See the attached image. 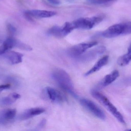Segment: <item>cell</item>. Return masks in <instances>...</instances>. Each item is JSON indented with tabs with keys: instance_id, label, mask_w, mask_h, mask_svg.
Listing matches in <instances>:
<instances>
[{
	"instance_id": "1",
	"label": "cell",
	"mask_w": 131,
	"mask_h": 131,
	"mask_svg": "<svg viewBox=\"0 0 131 131\" xmlns=\"http://www.w3.org/2000/svg\"><path fill=\"white\" fill-rule=\"evenodd\" d=\"M52 77L62 89L74 97H78L71 78L65 71L61 69H55L52 72Z\"/></svg>"
},
{
	"instance_id": "2",
	"label": "cell",
	"mask_w": 131,
	"mask_h": 131,
	"mask_svg": "<svg viewBox=\"0 0 131 131\" xmlns=\"http://www.w3.org/2000/svg\"><path fill=\"white\" fill-rule=\"evenodd\" d=\"M91 94L93 97L97 100L109 112H111L119 122L124 124H125V121L122 115L107 97L96 91H92Z\"/></svg>"
},
{
	"instance_id": "3",
	"label": "cell",
	"mask_w": 131,
	"mask_h": 131,
	"mask_svg": "<svg viewBox=\"0 0 131 131\" xmlns=\"http://www.w3.org/2000/svg\"><path fill=\"white\" fill-rule=\"evenodd\" d=\"M103 20L101 16L81 18L72 22L74 29L89 30L99 24Z\"/></svg>"
},
{
	"instance_id": "4",
	"label": "cell",
	"mask_w": 131,
	"mask_h": 131,
	"mask_svg": "<svg viewBox=\"0 0 131 131\" xmlns=\"http://www.w3.org/2000/svg\"><path fill=\"white\" fill-rule=\"evenodd\" d=\"M98 42L96 41L84 42L72 46L68 50L69 55L73 57H78L86 52L87 50L97 45Z\"/></svg>"
},
{
	"instance_id": "5",
	"label": "cell",
	"mask_w": 131,
	"mask_h": 131,
	"mask_svg": "<svg viewBox=\"0 0 131 131\" xmlns=\"http://www.w3.org/2000/svg\"><path fill=\"white\" fill-rule=\"evenodd\" d=\"M80 103L85 108L98 118L101 120H105L106 115L104 112L91 100L83 98L80 100Z\"/></svg>"
},
{
	"instance_id": "6",
	"label": "cell",
	"mask_w": 131,
	"mask_h": 131,
	"mask_svg": "<svg viewBox=\"0 0 131 131\" xmlns=\"http://www.w3.org/2000/svg\"><path fill=\"white\" fill-rule=\"evenodd\" d=\"M124 25V23L112 25L103 32L102 35L103 37L107 38H112L116 37L120 35H122Z\"/></svg>"
},
{
	"instance_id": "7",
	"label": "cell",
	"mask_w": 131,
	"mask_h": 131,
	"mask_svg": "<svg viewBox=\"0 0 131 131\" xmlns=\"http://www.w3.org/2000/svg\"><path fill=\"white\" fill-rule=\"evenodd\" d=\"M105 51L106 48L105 46H99L86 53H84L78 57V60L81 61H89L94 59L99 55L102 54Z\"/></svg>"
},
{
	"instance_id": "8",
	"label": "cell",
	"mask_w": 131,
	"mask_h": 131,
	"mask_svg": "<svg viewBox=\"0 0 131 131\" xmlns=\"http://www.w3.org/2000/svg\"><path fill=\"white\" fill-rule=\"evenodd\" d=\"M25 14L28 19H30L32 17L37 18H45L54 16L57 14V12L53 11L31 10L26 11Z\"/></svg>"
},
{
	"instance_id": "9",
	"label": "cell",
	"mask_w": 131,
	"mask_h": 131,
	"mask_svg": "<svg viewBox=\"0 0 131 131\" xmlns=\"http://www.w3.org/2000/svg\"><path fill=\"white\" fill-rule=\"evenodd\" d=\"M46 93L49 99L55 103H61L65 100L64 95L58 90L53 88L47 87L46 88Z\"/></svg>"
},
{
	"instance_id": "10",
	"label": "cell",
	"mask_w": 131,
	"mask_h": 131,
	"mask_svg": "<svg viewBox=\"0 0 131 131\" xmlns=\"http://www.w3.org/2000/svg\"><path fill=\"white\" fill-rule=\"evenodd\" d=\"M45 112L43 108L35 107L28 109L24 112L21 116L22 120H27L35 116L41 114Z\"/></svg>"
},
{
	"instance_id": "11",
	"label": "cell",
	"mask_w": 131,
	"mask_h": 131,
	"mask_svg": "<svg viewBox=\"0 0 131 131\" xmlns=\"http://www.w3.org/2000/svg\"><path fill=\"white\" fill-rule=\"evenodd\" d=\"M109 57L108 55H105L99 59L93 67L86 72L84 74L85 76H88L98 71L99 70L102 68L106 65L108 63Z\"/></svg>"
},
{
	"instance_id": "12",
	"label": "cell",
	"mask_w": 131,
	"mask_h": 131,
	"mask_svg": "<svg viewBox=\"0 0 131 131\" xmlns=\"http://www.w3.org/2000/svg\"><path fill=\"white\" fill-rule=\"evenodd\" d=\"M5 54V57L12 64H19L22 62L23 55L19 52L8 51Z\"/></svg>"
},
{
	"instance_id": "13",
	"label": "cell",
	"mask_w": 131,
	"mask_h": 131,
	"mask_svg": "<svg viewBox=\"0 0 131 131\" xmlns=\"http://www.w3.org/2000/svg\"><path fill=\"white\" fill-rule=\"evenodd\" d=\"M119 76V72L117 70H114L104 77L101 82L102 86L106 87L111 84L115 81Z\"/></svg>"
},
{
	"instance_id": "14",
	"label": "cell",
	"mask_w": 131,
	"mask_h": 131,
	"mask_svg": "<svg viewBox=\"0 0 131 131\" xmlns=\"http://www.w3.org/2000/svg\"><path fill=\"white\" fill-rule=\"evenodd\" d=\"M15 38L12 37H9L4 41L2 46L0 47V55L4 54L5 52L15 47Z\"/></svg>"
},
{
	"instance_id": "15",
	"label": "cell",
	"mask_w": 131,
	"mask_h": 131,
	"mask_svg": "<svg viewBox=\"0 0 131 131\" xmlns=\"http://www.w3.org/2000/svg\"><path fill=\"white\" fill-rule=\"evenodd\" d=\"M48 34L58 38H63L65 37L63 26L54 25L48 31Z\"/></svg>"
},
{
	"instance_id": "16",
	"label": "cell",
	"mask_w": 131,
	"mask_h": 131,
	"mask_svg": "<svg viewBox=\"0 0 131 131\" xmlns=\"http://www.w3.org/2000/svg\"><path fill=\"white\" fill-rule=\"evenodd\" d=\"M131 61V44L128 49L127 53L119 57L117 60L118 65L125 66L128 64Z\"/></svg>"
},
{
	"instance_id": "17",
	"label": "cell",
	"mask_w": 131,
	"mask_h": 131,
	"mask_svg": "<svg viewBox=\"0 0 131 131\" xmlns=\"http://www.w3.org/2000/svg\"><path fill=\"white\" fill-rule=\"evenodd\" d=\"M116 1L117 0H86V2L90 5H100L112 4Z\"/></svg>"
},
{
	"instance_id": "18",
	"label": "cell",
	"mask_w": 131,
	"mask_h": 131,
	"mask_svg": "<svg viewBox=\"0 0 131 131\" xmlns=\"http://www.w3.org/2000/svg\"><path fill=\"white\" fill-rule=\"evenodd\" d=\"M15 47L19 49L28 51H30L32 50V48L30 46L16 39L15 40Z\"/></svg>"
},
{
	"instance_id": "19",
	"label": "cell",
	"mask_w": 131,
	"mask_h": 131,
	"mask_svg": "<svg viewBox=\"0 0 131 131\" xmlns=\"http://www.w3.org/2000/svg\"><path fill=\"white\" fill-rule=\"evenodd\" d=\"M16 112V109H8L5 111L3 114V118L6 120H12L15 117Z\"/></svg>"
},
{
	"instance_id": "20",
	"label": "cell",
	"mask_w": 131,
	"mask_h": 131,
	"mask_svg": "<svg viewBox=\"0 0 131 131\" xmlns=\"http://www.w3.org/2000/svg\"><path fill=\"white\" fill-rule=\"evenodd\" d=\"M16 100L12 96V95L10 94L4 98L2 100V103L5 105H9L14 103Z\"/></svg>"
},
{
	"instance_id": "21",
	"label": "cell",
	"mask_w": 131,
	"mask_h": 131,
	"mask_svg": "<svg viewBox=\"0 0 131 131\" xmlns=\"http://www.w3.org/2000/svg\"><path fill=\"white\" fill-rule=\"evenodd\" d=\"M124 28L122 35L131 34V22L124 23Z\"/></svg>"
},
{
	"instance_id": "22",
	"label": "cell",
	"mask_w": 131,
	"mask_h": 131,
	"mask_svg": "<svg viewBox=\"0 0 131 131\" xmlns=\"http://www.w3.org/2000/svg\"><path fill=\"white\" fill-rule=\"evenodd\" d=\"M7 29L9 34L11 35L15 34L17 31L16 28L10 24L7 25Z\"/></svg>"
},
{
	"instance_id": "23",
	"label": "cell",
	"mask_w": 131,
	"mask_h": 131,
	"mask_svg": "<svg viewBox=\"0 0 131 131\" xmlns=\"http://www.w3.org/2000/svg\"><path fill=\"white\" fill-rule=\"evenodd\" d=\"M46 124V120L45 119H43L38 124V128H42L44 127L45 125Z\"/></svg>"
},
{
	"instance_id": "24",
	"label": "cell",
	"mask_w": 131,
	"mask_h": 131,
	"mask_svg": "<svg viewBox=\"0 0 131 131\" xmlns=\"http://www.w3.org/2000/svg\"><path fill=\"white\" fill-rule=\"evenodd\" d=\"M10 87V84H5L2 85H0V90L1 91L3 90H5V89H8Z\"/></svg>"
},
{
	"instance_id": "25",
	"label": "cell",
	"mask_w": 131,
	"mask_h": 131,
	"mask_svg": "<svg viewBox=\"0 0 131 131\" xmlns=\"http://www.w3.org/2000/svg\"><path fill=\"white\" fill-rule=\"evenodd\" d=\"M12 96L14 97V98H15L16 100L19 99L21 97L20 95L19 94H17V93H13V94H12Z\"/></svg>"
},
{
	"instance_id": "26",
	"label": "cell",
	"mask_w": 131,
	"mask_h": 131,
	"mask_svg": "<svg viewBox=\"0 0 131 131\" xmlns=\"http://www.w3.org/2000/svg\"><path fill=\"white\" fill-rule=\"evenodd\" d=\"M48 1H49L51 3L54 4H59L60 3L59 0H49Z\"/></svg>"
},
{
	"instance_id": "27",
	"label": "cell",
	"mask_w": 131,
	"mask_h": 131,
	"mask_svg": "<svg viewBox=\"0 0 131 131\" xmlns=\"http://www.w3.org/2000/svg\"><path fill=\"white\" fill-rule=\"evenodd\" d=\"M128 131H131V129H130V130H127Z\"/></svg>"
},
{
	"instance_id": "28",
	"label": "cell",
	"mask_w": 131,
	"mask_h": 131,
	"mask_svg": "<svg viewBox=\"0 0 131 131\" xmlns=\"http://www.w3.org/2000/svg\"><path fill=\"white\" fill-rule=\"evenodd\" d=\"M130 81H131V79H130Z\"/></svg>"
},
{
	"instance_id": "29",
	"label": "cell",
	"mask_w": 131,
	"mask_h": 131,
	"mask_svg": "<svg viewBox=\"0 0 131 131\" xmlns=\"http://www.w3.org/2000/svg\"><path fill=\"white\" fill-rule=\"evenodd\" d=\"M0 92H1V90H0Z\"/></svg>"
},
{
	"instance_id": "30",
	"label": "cell",
	"mask_w": 131,
	"mask_h": 131,
	"mask_svg": "<svg viewBox=\"0 0 131 131\" xmlns=\"http://www.w3.org/2000/svg\"><path fill=\"white\" fill-rule=\"evenodd\" d=\"M48 1H49V0H48Z\"/></svg>"
}]
</instances>
